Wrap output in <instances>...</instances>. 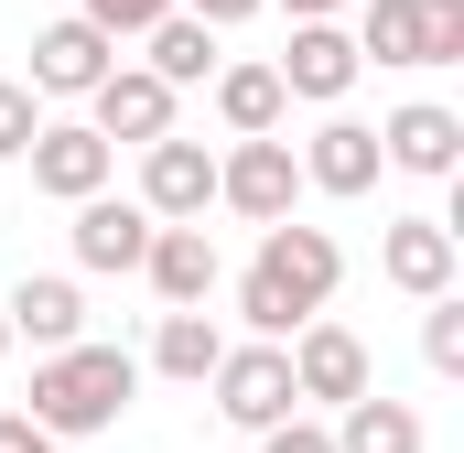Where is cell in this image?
<instances>
[{"mask_svg":"<svg viewBox=\"0 0 464 453\" xmlns=\"http://www.w3.org/2000/svg\"><path fill=\"white\" fill-rule=\"evenodd\" d=\"M335 11H346V0H292V22H335Z\"/></svg>","mask_w":464,"mask_h":453,"instance_id":"obj_29","label":"cell"},{"mask_svg":"<svg viewBox=\"0 0 464 453\" xmlns=\"http://www.w3.org/2000/svg\"><path fill=\"white\" fill-rule=\"evenodd\" d=\"M292 195H303L292 140H237L227 162H217V206H237L248 226H292Z\"/></svg>","mask_w":464,"mask_h":453,"instance_id":"obj_3","label":"cell"},{"mask_svg":"<svg viewBox=\"0 0 464 453\" xmlns=\"http://www.w3.org/2000/svg\"><path fill=\"white\" fill-rule=\"evenodd\" d=\"M356 54H378V65H432L421 0H367V22H356Z\"/></svg>","mask_w":464,"mask_h":453,"instance_id":"obj_21","label":"cell"},{"mask_svg":"<svg viewBox=\"0 0 464 453\" xmlns=\"http://www.w3.org/2000/svg\"><path fill=\"white\" fill-rule=\"evenodd\" d=\"M281 109H292V98H281V76H270V65H217V119H227L237 140H270Z\"/></svg>","mask_w":464,"mask_h":453,"instance_id":"obj_17","label":"cell"},{"mask_svg":"<svg viewBox=\"0 0 464 453\" xmlns=\"http://www.w3.org/2000/svg\"><path fill=\"white\" fill-rule=\"evenodd\" d=\"M76 259H87V270H140V259H151V217L119 206V195H87V206H76Z\"/></svg>","mask_w":464,"mask_h":453,"instance_id":"obj_16","label":"cell"},{"mask_svg":"<svg viewBox=\"0 0 464 453\" xmlns=\"http://www.w3.org/2000/svg\"><path fill=\"white\" fill-rule=\"evenodd\" d=\"M335 281H346V248L324 237V226H270L259 237V259H248V281H237V313L270 335H303L324 303H335Z\"/></svg>","mask_w":464,"mask_h":453,"instance_id":"obj_1","label":"cell"},{"mask_svg":"<svg viewBox=\"0 0 464 453\" xmlns=\"http://www.w3.org/2000/svg\"><path fill=\"white\" fill-rule=\"evenodd\" d=\"M421 33H432V65H464V0H421Z\"/></svg>","mask_w":464,"mask_h":453,"instance_id":"obj_25","label":"cell"},{"mask_svg":"<svg viewBox=\"0 0 464 453\" xmlns=\"http://www.w3.org/2000/svg\"><path fill=\"white\" fill-rule=\"evenodd\" d=\"M217 410L237 432H281L292 421V356L281 345H227L217 356Z\"/></svg>","mask_w":464,"mask_h":453,"instance_id":"obj_5","label":"cell"},{"mask_svg":"<svg viewBox=\"0 0 464 453\" xmlns=\"http://www.w3.org/2000/svg\"><path fill=\"white\" fill-rule=\"evenodd\" d=\"M335 453H421V410L411 400H346V432H335Z\"/></svg>","mask_w":464,"mask_h":453,"instance_id":"obj_18","label":"cell"},{"mask_svg":"<svg viewBox=\"0 0 464 453\" xmlns=\"http://www.w3.org/2000/svg\"><path fill=\"white\" fill-rule=\"evenodd\" d=\"M378 162H400V173H421V184H443L464 162V119L454 109H432V98H411V109H389L378 119Z\"/></svg>","mask_w":464,"mask_h":453,"instance_id":"obj_8","label":"cell"},{"mask_svg":"<svg viewBox=\"0 0 464 453\" xmlns=\"http://www.w3.org/2000/svg\"><path fill=\"white\" fill-rule=\"evenodd\" d=\"M109 65H119V43H109V33H87L76 11L33 33V87H44V98H98Z\"/></svg>","mask_w":464,"mask_h":453,"instance_id":"obj_10","label":"cell"},{"mask_svg":"<svg viewBox=\"0 0 464 453\" xmlns=\"http://www.w3.org/2000/svg\"><path fill=\"white\" fill-rule=\"evenodd\" d=\"M292 162H303V184H324V195H367V184H378V130H367V119H324L314 151H292Z\"/></svg>","mask_w":464,"mask_h":453,"instance_id":"obj_15","label":"cell"},{"mask_svg":"<svg viewBox=\"0 0 464 453\" xmlns=\"http://www.w3.org/2000/svg\"><path fill=\"white\" fill-rule=\"evenodd\" d=\"M217 356H227V335H217L206 313H162V335H151V367H162V378L206 389V378H217Z\"/></svg>","mask_w":464,"mask_h":453,"instance_id":"obj_19","label":"cell"},{"mask_svg":"<svg viewBox=\"0 0 464 453\" xmlns=\"http://www.w3.org/2000/svg\"><path fill=\"white\" fill-rule=\"evenodd\" d=\"M0 453H65V443H54V432H33V421L11 410V421H0Z\"/></svg>","mask_w":464,"mask_h":453,"instance_id":"obj_27","label":"cell"},{"mask_svg":"<svg viewBox=\"0 0 464 453\" xmlns=\"http://www.w3.org/2000/svg\"><path fill=\"white\" fill-rule=\"evenodd\" d=\"M281 356H292V400H335V410L367 400V345H356L346 324H303Z\"/></svg>","mask_w":464,"mask_h":453,"instance_id":"obj_9","label":"cell"},{"mask_svg":"<svg viewBox=\"0 0 464 453\" xmlns=\"http://www.w3.org/2000/svg\"><path fill=\"white\" fill-rule=\"evenodd\" d=\"M356 65H367V54H356V33H335V22H292V54H281L270 76H281V98L335 109V98L356 87Z\"/></svg>","mask_w":464,"mask_h":453,"instance_id":"obj_7","label":"cell"},{"mask_svg":"<svg viewBox=\"0 0 464 453\" xmlns=\"http://www.w3.org/2000/svg\"><path fill=\"white\" fill-rule=\"evenodd\" d=\"M378 270H389L411 303H443V292H454V226L443 217H400L378 237Z\"/></svg>","mask_w":464,"mask_h":453,"instance_id":"obj_11","label":"cell"},{"mask_svg":"<svg viewBox=\"0 0 464 453\" xmlns=\"http://www.w3.org/2000/svg\"><path fill=\"white\" fill-rule=\"evenodd\" d=\"M130 389H140V356L130 345H65V356H44L33 367V432H54V443H76V432H109L119 410H130Z\"/></svg>","mask_w":464,"mask_h":453,"instance_id":"obj_2","label":"cell"},{"mask_svg":"<svg viewBox=\"0 0 464 453\" xmlns=\"http://www.w3.org/2000/svg\"><path fill=\"white\" fill-rule=\"evenodd\" d=\"M248 11H259V0H184V22H206V33H217V22H248Z\"/></svg>","mask_w":464,"mask_h":453,"instance_id":"obj_28","label":"cell"},{"mask_svg":"<svg viewBox=\"0 0 464 453\" xmlns=\"http://www.w3.org/2000/svg\"><path fill=\"white\" fill-rule=\"evenodd\" d=\"M259 453H335L324 421H281V432H259Z\"/></svg>","mask_w":464,"mask_h":453,"instance_id":"obj_26","label":"cell"},{"mask_svg":"<svg viewBox=\"0 0 464 453\" xmlns=\"http://www.w3.org/2000/svg\"><path fill=\"white\" fill-rule=\"evenodd\" d=\"M151 292L173 303V313H206V292H217V237L206 226H151Z\"/></svg>","mask_w":464,"mask_h":453,"instance_id":"obj_14","label":"cell"},{"mask_svg":"<svg viewBox=\"0 0 464 453\" xmlns=\"http://www.w3.org/2000/svg\"><path fill=\"white\" fill-rule=\"evenodd\" d=\"M33 130H44V119H33V87H11V76H0V162H11V151H33Z\"/></svg>","mask_w":464,"mask_h":453,"instance_id":"obj_24","label":"cell"},{"mask_svg":"<svg viewBox=\"0 0 464 453\" xmlns=\"http://www.w3.org/2000/svg\"><path fill=\"white\" fill-rule=\"evenodd\" d=\"M22 162H33V184H44V195H65V206L109 195V140H98V130H76V119H65V130H33V151H22Z\"/></svg>","mask_w":464,"mask_h":453,"instance_id":"obj_12","label":"cell"},{"mask_svg":"<svg viewBox=\"0 0 464 453\" xmlns=\"http://www.w3.org/2000/svg\"><path fill=\"white\" fill-rule=\"evenodd\" d=\"M0 356H11V324H0Z\"/></svg>","mask_w":464,"mask_h":453,"instance_id":"obj_30","label":"cell"},{"mask_svg":"<svg viewBox=\"0 0 464 453\" xmlns=\"http://www.w3.org/2000/svg\"><path fill=\"white\" fill-rule=\"evenodd\" d=\"M0 324H11V335H33L44 356H65V345H87V335H76V324H87V303H76V281L22 270V281H11V303H0Z\"/></svg>","mask_w":464,"mask_h":453,"instance_id":"obj_13","label":"cell"},{"mask_svg":"<svg viewBox=\"0 0 464 453\" xmlns=\"http://www.w3.org/2000/svg\"><path fill=\"white\" fill-rule=\"evenodd\" d=\"M87 130H98V140H140V151H151V140H173V87H162V76H151V65H109V76H98V119H87Z\"/></svg>","mask_w":464,"mask_h":453,"instance_id":"obj_6","label":"cell"},{"mask_svg":"<svg viewBox=\"0 0 464 453\" xmlns=\"http://www.w3.org/2000/svg\"><path fill=\"white\" fill-rule=\"evenodd\" d=\"M421 356H432L443 378H464V303H454V292H443V303L421 313Z\"/></svg>","mask_w":464,"mask_h":453,"instance_id":"obj_23","label":"cell"},{"mask_svg":"<svg viewBox=\"0 0 464 453\" xmlns=\"http://www.w3.org/2000/svg\"><path fill=\"white\" fill-rule=\"evenodd\" d=\"M140 43H151V76H162V87H206V76H217V33H206V22H184V11H173V22H151Z\"/></svg>","mask_w":464,"mask_h":453,"instance_id":"obj_20","label":"cell"},{"mask_svg":"<svg viewBox=\"0 0 464 453\" xmlns=\"http://www.w3.org/2000/svg\"><path fill=\"white\" fill-rule=\"evenodd\" d=\"M206 206H217L206 140H151V151H140V217L151 226H206Z\"/></svg>","mask_w":464,"mask_h":453,"instance_id":"obj_4","label":"cell"},{"mask_svg":"<svg viewBox=\"0 0 464 453\" xmlns=\"http://www.w3.org/2000/svg\"><path fill=\"white\" fill-rule=\"evenodd\" d=\"M173 11H184V0H87V11H76V22H87V33H151V22H173Z\"/></svg>","mask_w":464,"mask_h":453,"instance_id":"obj_22","label":"cell"}]
</instances>
